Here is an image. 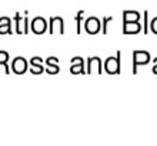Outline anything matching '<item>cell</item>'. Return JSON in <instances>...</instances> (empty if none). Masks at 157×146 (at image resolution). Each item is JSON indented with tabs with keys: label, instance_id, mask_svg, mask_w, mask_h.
Wrapping results in <instances>:
<instances>
[{
	"label": "cell",
	"instance_id": "6da1fadb",
	"mask_svg": "<svg viewBox=\"0 0 157 146\" xmlns=\"http://www.w3.org/2000/svg\"><path fill=\"white\" fill-rule=\"evenodd\" d=\"M12 69L16 72V73H25L26 69H27V60H26L25 57L19 56V57H16L13 60Z\"/></svg>",
	"mask_w": 157,
	"mask_h": 146
},
{
	"label": "cell",
	"instance_id": "7a4b0ae2",
	"mask_svg": "<svg viewBox=\"0 0 157 146\" xmlns=\"http://www.w3.org/2000/svg\"><path fill=\"white\" fill-rule=\"evenodd\" d=\"M46 26H47V23H46V20L43 19V17H34L33 22H32V30H33L34 33H43L46 30Z\"/></svg>",
	"mask_w": 157,
	"mask_h": 146
},
{
	"label": "cell",
	"instance_id": "3957f363",
	"mask_svg": "<svg viewBox=\"0 0 157 146\" xmlns=\"http://www.w3.org/2000/svg\"><path fill=\"white\" fill-rule=\"evenodd\" d=\"M84 26H86V30L89 33H97L100 29V20L97 17H89L84 22Z\"/></svg>",
	"mask_w": 157,
	"mask_h": 146
},
{
	"label": "cell",
	"instance_id": "277c9868",
	"mask_svg": "<svg viewBox=\"0 0 157 146\" xmlns=\"http://www.w3.org/2000/svg\"><path fill=\"white\" fill-rule=\"evenodd\" d=\"M133 57H134V65H140V63H147L150 60V54L147 52H143V50H136L134 54H133Z\"/></svg>",
	"mask_w": 157,
	"mask_h": 146
},
{
	"label": "cell",
	"instance_id": "5b68a950",
	"mask_svg": "<svg viewBox=\"0 0 157 146\" xmlns=\"http://www.w3.org/2000/svg\"><path fill=\"white\" fill-rule=\"evenodd\" d=\"M106 70L109 73H117L119 72V57H109L106 60Z\"/></svg>",
	"mask_w": 157,
	"mask_h": 146
},
{
	"label": "cell",
	"instance_id": "8992f818",
	"mask_svg": "<svg viewBox=\"0 0 157 146\" xmlns=\"http://www.w3.org/2000/svg\"><path fill=\"white\" fill-rule=\"evenodd\" d=\"M123 19H124V23H137L139 19H140V14H139V12L127 10V12H124Z\"/></svg>",
	"mask_w": 157,
	"mask_h": 146
},
{
	"label": "cell",
	"instance_id": "52a82bcc",
	"mask_svg": "<svg viewBox=\"0 0 157 146\" xmlns=\"http://www.w3.org/2000/svg\"><path fill=\"white\" fill-rule=\"evenodd\" d=\"M93 72H99L100 73V59L99 57L89 59V73H93Z\"/></svg>",
	"mask_w": 157,
	"mask_h": 146
},
{
	"label": "cell",
	"instance_id": "ba28073f",
	"mask_svg": "<svg viewBox=\"0 0 157 146\" xmlns=\"http://www.w3.org/2000/svg\"><path fill=\"white\" fill-rule=\"evenodd\" d=\"M140 29V23H124V33H137Z\"/></svg>",
	"mask_w": 157,
	"mask_h": 146
},
{
	"label": "cell",
	"instance_id": "9c48e42d",
	"mask_svg": "<svg viewBox=\"0 0 157 146\" xmlns=\"http://www.w3.org/2000/svg\"><path fill=\"white\" fill-rule=\"evenodd\" d=\"M30 65L33 66V69H32V70H33V73H40V72L43 70V67H41V59L37 57V56L30 60Z\"/></svg>",
	"mask_w": 157,
	"mask_h": 146
},
{
	"label": "cell",
	"instance_id": "30bf717a",
	"mask_svg": "<svg viewBox=\"0 0 157 146\" xmlns=\"http://www.w3.org/2000/svg\"><path fill=\"white\" fill-rule=\"evenodd\" d=\"M10 32V19L7 17H0V33Z\"/></svg>",
	"mask_w": 157,
	"mask_h": 146
},
{
	"label": "cell",
	"instance_id": "8fae6325",
	"mask_svg": "<svg viewBox=\"0 0 157 146\" xmlns=\"http://www.w3.org/2000/svg\"><path fill=\"white\" fill-rule=\"evenodd\" d=\"M7 59H9V54L6 52H3V50H0V63H6Z\"/></svg>",
	"mask_w": 157,
	"mask_h": 146
},
{
	"label": "cell",
	"instance_id": "7c38bea8",
	"mask_svg": "<svg viewBox=\"0 0 157 146\" xmlns=\"http://www.w3.org/2000/svg\"><path fill=\"white\" fill-rule=\"evenodd\" d=\"M151 30L157 34V17H154L153 20H151Z\"/></svg>",
	"mask_w": 157,
	"mask_h": 146
},
{
	"label": "cell",
	"instance_id": "4fadbf2b",
	"mask_svg": "<svg viewBox=\"0 0 157 146\" xmlns=\"http://www.w3.org/2000/svg\"><path fill=\"white\" fill-rule=\"evenodd\" d=\"M153 72H154V73H157V66H154V69H153Z\"/></svg>",
	"mask_w": 157,
	"mask_h": 146
}]
</instances>
